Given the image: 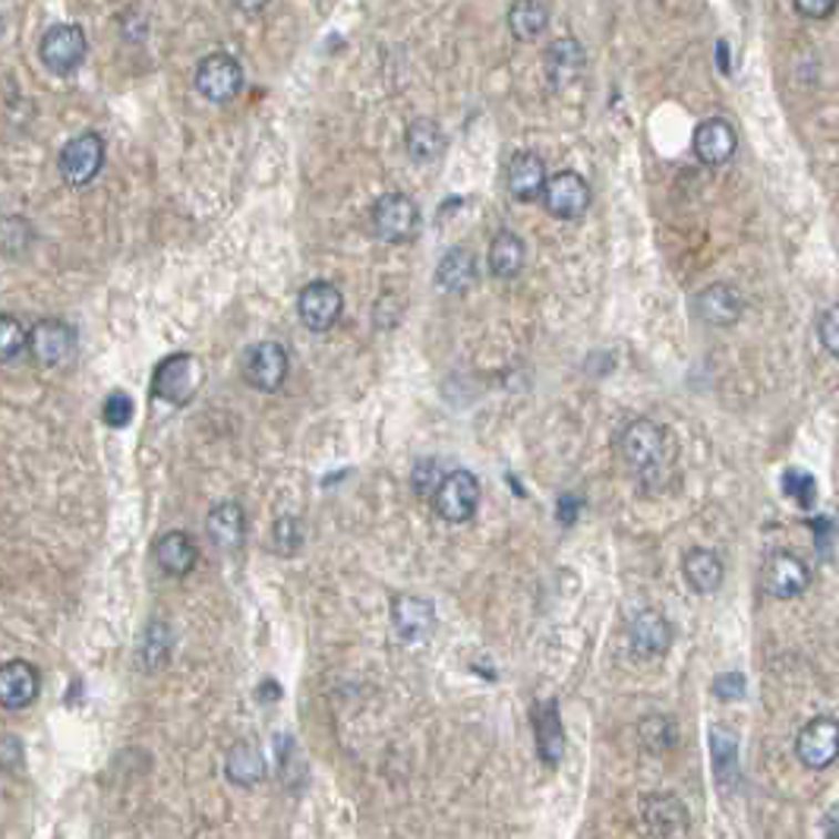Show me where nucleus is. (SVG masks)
I'll list each match as a JSON object with an SVG mask.
<instances>
[{"instance_id":"obj_7","label":"nucleus","mask_w":839,"mask_h":839,"mask_svg":"<svg viewBox=\"0 0 839 839\" xmlns=\"http://www.w3.org/2000/svg\"><path fill=\"white\" fill-rule=\"evenodd\" d=\"M811 584V569L801 562L796 553H786V550H777V553L767 555L764 569H760V587L777 600H796L808 591Z\"/></svg>"},{"instance_id":"obj_24","label":"nucleus","mask_w":839,"mask_h":839,"mask_svg":"<svg viewBox=\"0 0 839 839\" xmlns=\"http://www.w3.org/2000/svg\"><path fill=\"white\" fill-rule=\"evenodd\" d=\"M268 774L266 755L263 748L253 741V738H244L237 745H231V751L225 755V777L234 782V786H256L263 782Z\"/></svg>"},{"instance_id":"obj_14","label":"nucleus","mask_w":839,"mask_h":839,"mask_svg":"<svg viewBox=\"0 0 839 839\" xmlns=\"http://www.w3.org/2000/svg\"><path fill=\"white\" fill-rule=\"evenodd\" d=\"M628 647L641 659H656L673 647V625L656 610H641L628 622Z\"/></svg>"},{"instance_id":"obj_2","label":"nucleus","mask_w":839,"mask_h":839,"mask_svg":"<svg viewBox=\"0 0 839 839\" xmlns=\"http://www.w3.org/2000/svg\"><path fill=\"white\" fill-rule=\"evenodd\" d=\"M203 386V364L193 354H171L155 367L152 376V395L174 408H184Z\"/></svg>"},{"instance_id":"obj_40","label":"nucleus","mask_w":839,"mask_h":839,"mask_svg":"<svg viewBox=\"0 0 839 839\" xmlns=\"http://www.w3.org/2000/svg\"><path fill=\"white\" fill-rule=\"evenodd\" d=\"M714 695L719 700H738L745 695V676L741 673H726V676L714 678Z\"/></svg>"},{"instance_id":"obj_42","label":"nucleus","mask_w":839,"mask_h":839,"mask_svg":"<svg viewBox=\"0 0 839 839\" xmlns=\"http://www.w3.org/2000/svg\"><path fill=\"white\" fill-rule=\"evenodd\" d=\"M22 760V745L13 736H3L0 738V767H7V770H13L17 764Z\"/></svg>"},{"instance_id":"obj_27","label":"nucleus","mask_w":839,"mask_h":839,"mask_svg":"<svg viewBox=\"0 0 839 839\" xmlns=\"http://www.w3.org/2000/svg\"><path fill=\"white\" fill-rule=\"evenodd\" d=\"M682 574L688 581V587L695 594H717L723 587V577H726V569H723V559H719L714 550H692L682 562Z\"/></svg>"},{"instance_id":"obj_25","label":"nucleus","mask_w":839,"mask_h":839,"mask_svg":"<svg viewBox=\"0 0 839 839\" xmlns=\"http://www.w3.org/2000/svg\"><path fill=\"white\" fill-rule=\"evenodd\" d=\"M155 562H158V569H162L164 574L184 577V574H190L196 569L199 550H196V543H193L184 531H167L164 536H158V543H155Z\"/></svg>"},{"instance_id":"obj_5","label":"nucleus","mask_w":839,"mask_h":839,"mask_svg":"<svg viewBox=\"0 0 839 839\" xmlns=\"http://www.w3.org/2000/svg\"><path fill=\"white\" fill-rule=\"evenodd\" d=\"M85 51H89V41H85V32L73 22H58L51 25L39 41V58L41 63L58 73V76H70L82 61H85Z\"/></svg>"},{"instance_id":"obj_6","label":"nucleus","mask_w":839,"mask_h":839,"mask_svg":"<svg viewBox=\"0 0 839 839\" xmlns=\"http://www.w3.org/2000/svg\"><path fill=\"white\" fill-rule=\"evenodd\" d=\"M196 89L212 104H227L244 89V66L234 54L215 51L196 66Z\"/></svg>"},{"instance_id":"obj_26","label":"nucleus","mask_w":839,"mask_h":839,"mask_svg":"<svg viewBox=\"0 0 839 839\" xmlns=\"http://www.w3.org/2000/svg\"><path fill=\"white\" fill-rule=\"evenodd\" d=\"M477 275L480 272H477V259H473L471 249L454 246L436 266V285L449 290V294H468L477 285Z\"/></svg>"},{"instance_id":"obj_29","label":"nucleus","mask_w":839,"mask_h":839,"mask_svg":"<svg viewBox=\"0 0 839 839\" xmlns=\"http://www.w3.org/2000/svg\"><path fill=\"white\" fill-rule=\"evenodd\" d=\"M405 145H408V155L413 162H436L446 152V133L430 117H417V121H410L408 133H405Z\"/></svg>"},{"instance_id":"obj_36","label":"nucleus","mask_w":839,"mask_h":839,"mask_svg":"<svg viewBox=\"0 0 839 839\" xmlns=\"http://www.w3.org/2000/svg\"><path fill=\"white\" fill-rule=\"evenodd\" d=\"M29 244H32V225H29L25 218L13 215V218H3V222H0V253L17 256V253H22Z\"/></svg>"},{"instance_id":"obj_22","label":"nucleus","mask_w":839,"mask_h":839,"mask_svg":"<svg viewBox=\"0 0 839 839\" xmlns=\"http://www.w3.org/2000/svg\"><path fill=\"white\" fill-rule=\"evenodd\" d=\"M584 66H587V58H584V48L577 39H555L550 44V51H546V80H550L555 92L572 89L574 82L584 76Z\"/></svg>"},{"instance_id":"obj_35","label":"nucleus","mask_w":839,"mask_h":839,"mask_svg":"<svg viewBox=\"0 0 839 839\" xmlns=\"http://www.w3.org/2000/svg\"><path fill=\"white\" fill-rule=\"evenodd\" d=\"M782 492H786L796 505H801V509H815V502H818V483H815V477L808 471H799V468L782 473Z\"/></svg>"},{"instance_id":"obj_19","label":"nucleus","mask_w":839,"mask_h":839,"mask_svg":"<svg viewBox=\"0 0 839 839\" xmlns=\"http://www.w3.org/2000/svg\"><path fill=\"white\" fill-rule=\"evenodd\" d=\"M685 805L676 796H644L641 799V827L644 839H669L685 830Z\"/></svg>"},{"instance_id":"obj_37","label":"nucleus","mask_w":839,"mask_h":839,"mask_svg":"<svg viewBox=\"0 0 839 839\" xmlns=\"http://www.w3.org/2000/svg\"><path fill=\"white\" fill-rule=\"evenodd\" d=\"M272 543H275V550L282 555H294L304 546V524L297 518H290V514L278 518L275 528H272Z\"/></svg>"},{"instance_id":"obj_16","label":"nucleus","mask_w":839,"mask_h":839,"mask_svg":"<svg viewBox=\"0 0 839 839\" xmlns=\"http://www.w3.org/2000/svg\"><path fill=\"white\" fill-rule=\"evenodd\" d=\"M41 692L39 669L29 659H10L0 666V707L3 710H25L35 704Z\"/></svg>"},{"instance_id":"obj_39","label":"nucleus","mask_w":839,"mask_h":839,"mask_svg":"<svg viewBox=\"0 0 839 839\" xmlns=\"http://www.w3.org/2000/svg\"><path fill=\"white\" fill-rule=\"evenodd\" d=\"M818 338L820 348L827 350L830 357H839V304L827 307L818 319Z\"/></svg>"},{"instance_id":"obj_28","label":"nucleus","mask_w":839,"mask_h":839,"mask_svg":"<svg viewBox=\"0 0 839 839\" xmlns=\"http://www.w3.org/2000/svg\"><path fill=\"white\" fill-rule=\"evenodd\" d=\"M528 263V246L514 234V231H499L490 244V272L495 278L509 282L518 278L521 268Z\"/></svg>"},{"instance_id":"obj_9","label":"nucleus","mask_w":839,"mask_h":839,"mask_svg":"<svg viewBox=\"0 0 839 839\" xmlns=\"http://www.w3.org/2000/svg\"><path fill=\"white\" fill-rule=\"evenodd\" d=\"M543 208L553 215V218H562V222H574L587 212L591 205V186L587 181L577 174V171H559L546 181V190L540 196Z\"/></svg>"},{"instance_id":"obj_33","label":"nucleus","mask_w":839,"mask_h":839,"mask_svg":"<svg viewBox=\"0 0 839 839\" xmlns=\"http://www.w3.org/2000/svg\"><path fill=\"white\" fill-rule=\"evenodd\" d=\"M637 736L644 741V748L647 751H654V755H666V751H673L678 741V729L676 723L669 717H647L641 719V726H637Z\"/></svg>"},{"instance_id":"obj_18","label":"nucleus","mask_w":839,"mask_h":839,"mask_svg":"<svg viewBox=\"0 0 839 839\" xmlns=\"http://www.w3.org/2000/svg\"><path fill=\"white\" fill-rule=\"evenodd\" d=\"M695 155L697 162L707 167H719V164L733 162L738 152V136L733 130V123L723 117H707L697 123L695 130Z\"/></svg>"},{"instance_id":"obj_17","label":"nucleus","mask_w":839,"mask_h":839,"mask_svg":"<svg viewBox=\"0 0 839 839\" xmlns=\"http://www.w3.org/2000/svg\"><path fill=\"white\" fill-rule=\"evenodd\" d=\"M391 628L395 635L408 644H417V641H427L436 628V610H432L430 600L413 594L395 596L391 603Z\"/></svg>"},{"instance_id":"obj_43","label":"nucleus","mask_w":839,"mask_h":839,"mask_svg":"<svg viewBox=\"0 0 839 839\" xmlns=\"http://www.w3.org/2000/svg\"><path fill=\"white\" fill-rule=\"evenodd\" d=\"M823 833H827V839H839V801L830 805V811L823 818Z\"/></svg>"},{"instance_id":"obj_44","label":"nucleus","mask_w":839,"mask_h":839,"mask_svg":"<svg viewBox=\"0 0 839 839\" xmlns=\"http://www.w3.org/2000/svg\"><path fill=\"white\" fill-rule=\"evenodd\" d=\"M574 509H577V499H572V495H565V499H562V505H559V521H562V524H572V521H574Z\"/></svg>"},{"instance_id":"obj_15","label":"nucleus","mask_w":839,"mask_h":839,"mask_svg":"<svg viewBox=\"0 0 839 839\" xmlns=\"http://www.w3.org/2000/svg\"><path fill=\"white\" fill-rule=\"evenodd\" d=\"M745 313V300L733 285H707L704 290H697L695 297V316L704 326L714 328H729L736 326Z\"/></svg>"},{"instance_id":"obj_32","label":"nucleus","mask_w":839,"mask_h":839,"mask_svg":"<svg viewBox=\"0 0 839 839\" xmlns=\"http://www.w3.org/2000/svg\"><path fill=\"white\" fill-rule=\"evenodd\" d=\"M546 22H550V3L524 0L509 7V29L518 41H536L543 35Z\"/></svg>"},{"instance_id":"obj_3","label":"nucleus","mask_w":839,"mask_h":839,"mask_svg":"<svg viewBox=\"0 0 839 839\" xmlns=\"http://www.w3.org/2000/svg\"><path fill=\"white\" fill-rule=\"evenodd\" d=\"M372 234L386 244H408L420 231V205L405 193H386L372 205Z\"/></svg>"},{"instance_id":"obj_30","label":"nucleus","mask_w":839,"mask_h":839,"mask_svg":"<svg viewBox=\"0 0 839 839\" xmlns=\"http://www.w3.org/2000/svg\"><path fill=\"white\" fill-rule=\"evenodd\" d=\"M710 755H714V777L729 789L738 777V738L729 726L710 729Z\"/></svg>"},{"instance_id":"obj_4","label":"nucleus","mask_w":839,"mask_h":839,"mask_svg":"<svg viewBox=\"0 0 839 839\" xmlns=\"http://www.w3.org/2000/svg\"><path fill=\"white\" fill-rule=\"evenodd\" d=\"M432 509L449 524L471 521L480 509V480L471 471H449L432 492Z\"/></svg>"},{"instance_id":"obj_10","label":"nucleus","mask_w":839,"mask_h":839,"mask_svg":"<svg viewBox=\"0 0 839 839\" xmlns=\"http://www.w3.org/2000/svg\"><path fill=\"white\" fill-rule=\"evenodd\" d=\"M796 755L808 770H827L839 758V719H808L796 736Z\"/></svg>"},{"instance_id":"obj_11","label":"nucleus","mask_w":839,"mask_h":839,"mask_svg":"<svg viewBox=\"0 0 839 839\" xmlns=\"http://www.w3.org/2000/svg\"><path fill=\"white\" fill-rule=\"evenodd\" d=\"M341 313H345V294L331 282H309L297 297V316L316 335L335 326L341 319Z\"/></svg>"},{"instance_id":"obj_1","label":"nucleus","mask_w":839,"mask_h":839,"mask_svg":"<svg viewBox=\"0 0 839 839\" xmlns=\"http://www.w3.org/2000/svg\"><path fill=\"white\" fill-rule=\"evenodd\" d=\"M615 449H618V458L628 471L641 473V477H654V473L673 468L678 446L666 427L641 417V420H632L625 430L618 432Z\"/></svg>"},{"instance_id":"obj_12","label":"nucleus","mask_w":839,"mask_h":839,"mask_svg":"<svg viewBox=\"0 0 839 839\" xmlns=\"http://www.w3.org/2000/svg\"><path fill=\"white\" fill-rule=\"evenodd\" d=\"M287 350L278 341H259L246 350L244 379L259 391H278L287 379Z\"/></svg>"},{"instance_id":"obj_8","label":"nucleus","mask_w":839,"mask_h":839,"mask_svg":"<svg viewBox=\"0 0 839 839\" xmlns=\"http://www.w3.org/2000/svg\"><path fill=\"white\" fill-rule=\"evenodd\" d=\"M104 164V140L99 133H80L61 149V177L70 186H89Z\"/></svg>"},{"instance_id":"obj_41","label":"nucleus","mask_w":839,"mask_h":839,"mask_svg":"<svg viewBox=\"0 0 839 839\" xmlns=\"http://www.w3.org/2000/svg\"><path fill=\"white\" fill-rule=\"evenodd\" d=\"M792 10L805 17V20H823L830 13H837V3L833 0H796Z\"/></svg>"},{"instance_id":"obj_34","label":"nucleus","mask_w":839,"mask_h":839,"mask_svg":"<svg viewBox=\"0 0 839 839\" xmlns=\"http://www.w3.org/2000/svg\"><path fill=\"white\" fill-rule=\"evenodd\" d=\"M22 350H29V328L17 316L0 313V364H13Z\"/></svg>"},{"instance_id":"obj_31","label":"nucleus","mask_w":839,"mask_h":839,"mask_svg":"<svg viewBox=\"0 0 839 839\" xmlns=\"http://www.w3.org/2000/svg\"><path fill=\"white\" fill-rule=\"evenodd\" d=\"M171 651H174L171 625L162 622V618L149 622L143 635V647H140V666H143L145 673H155V669H162L164 663L171 659Z\"/></svg>"},{"instance_id":"obj_38","label":"nucleus","mask_w":839,"mask_h":839,"mask_svg":"<svg viewBox=\"0 0 839 839\" xmlns=\"http://www.w3.org/2000/svg\"><path fill=\"white\" fill-rule=\"evenodd\" d=\"M133 398L126 395V391H111L108 398H104L102 405V420L104 427H111V430H123V427H130V420H133Z\"/></svg>"},{"instance_id":"obj_13","label":"nucleus","mask_w":839,"mask_h":839,"mask_svg":"<svg viewBox=\"0 0 839 839\" xmlns=\"http://www.w3.org/2000/svg\"><path fill=\"white\" fill-rule=\"evenodd\" d=\"M76 348V331L63 319H41L29 328V354L39 367H58Z\"/></svg>"},{"instance_id":"obj_23","label":"nucleus","mask_w":839,"mask_h":839,"mask_svg":"<svg viewBox=\"0 0 839 839\" xmlns=\"http://www.w3.org/2000/svg\"><path fill=\"white\" fill-rule=\"evenodd\" d=\"M533 738H536V751L543 764L555 767L565 758V726H562L555 700H543L533 707Z\"/></svg>"},{"instance_id":"obj_20","label":"nucleus","mask_w":839,"mask_h":839,"mask_svg":"<svg viewBox=\"0 0 839 839\" xmlns=\"http://www.w3.org/2000/svg\"><path fill=\"white\" fill-rule=\"evenodd\" d=\"M546 181H550L546 162L540 155H533V152H518L512 162H509V167H505V186H509V193H512L518 203L540 199L543 190H546Z\"/></svg>"},{"instance_id":"obj_21","label":"nucleus","mask_w":839,"mask_h":839,"mask_svg":"<svg viewBox=\"0 0 839 839\" xmlns=\"http://www.w3.org/2000/svg\"><path fill=\"white\" fill-rule=\"evenodd\" d=\"M205 533L215 550L237 553L246 540V514L237 502H218L205 518Z\"/></svg>"}]
</instances>
